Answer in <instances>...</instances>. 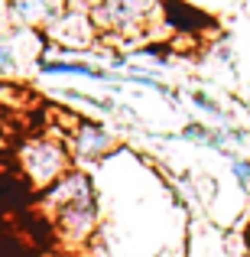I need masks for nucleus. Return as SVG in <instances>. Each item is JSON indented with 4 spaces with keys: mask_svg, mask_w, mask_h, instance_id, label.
Returning a JSON list of instances; mask_svg holds the SVG:
<instances>
[{
    "mask_svg": "<svg viewBox=\"0 0 250 257\" xmlns=\"http://www.w3.org/2000/svg\"><path fill=\"white\" fill-rule=\"evenodd\" d=\"M52 257H85V254H82V251H65V247H62V251L52 254Z\"/></svg>",
    "mask_w": 250,
    "mask_h": 257,
    "instance_id": "ddd939ff",
    "label": "nucleus"
},
{
    "mask_svg": "<svg viewBox=\"0 0 250 257\" xmlns=\"http://www.w3.org/2000/svg\"><path fill=\"white\" fill-rule=\"evenodd\" d=\"M46 36V52L43 56L52 59H78V56H91L104 46L101 30L94 23L88 4H69L49 26L43 30Z\"/></svg>",
    "mask_w": 250,
    "mask_h": 257,
    "instance_id": "f03ea898",
    "label": "nucleus"
},
{
    "mask_svg": "<svg viewBox=\"0 0 250 257\" xmlns=\"http://www.w3.org/2000/svg\"><path fill=\"white\" fill-rule=\"evenodd\" d=\"M36 72L46 78H88V82H124V78L117 75V72L104 69V65H98L94 59L88 56H78V59H52V56H39L36 59Z\"/></svg>",
    "mask_w": 250,
    "mask_h": 257,
    "instance_id": "423d86ee",
    "label": "nucleus"
},
{
    "mask_svg": "<svg viewBox=\"0 0 250 257\" xmlns=\"http://www.w3.org/2000/svg\"><path fill=\"white\" fill-rule=\"evenodd\" d=\"M65 7H69V0H4V17L10 26L43 33Z\"/></svg>",
    "mask_w": 250,
    "mask_h": 257,
    "instance_id": "0eeeda50",
    "label": "nucleus"
},
{
    "mask_svg": "<svg viewBox=\"0 0 250 257\" xmlns=\"http://www.w3.org/2000/svg\"><path fill=\"white\" fill-rule=\"evenodd\" d=\"M0 13H4V0H0Z\"/></svg>",
    "mask_w": 250,
    "mask_h": 257,
    "instance_id": "2eb2a0df",
    "label": "nucleus"
},
{
    "mask_svg": "<svg viewBox=\"0 0 250 257\" xmlns=\"http://www.w3.org/2000/svg\"><path fill=\"white\" fill-rule=\"evenodd\" d=\"M188 101H192V104L198 107L201 114H208L211 120H218V124H231V114H227L208 91H201V88H192V91H188Z\"/></svg>",
    "mask_w": 250,
    "mask_h": 257,
    "instance_id": "9d476101",
    "label": "nucleus"
},
{
    "mask_svg": "<svg viewBox=\"0 0 250 257\" xmlns=\"http://www.w3.org/2000/svg\"><path fill=\"white\" fill-rule=\"evenodd\" d=\"M175 137L182 144L192 147H205V150H231V137H227V127H214L208 120H188L179 127Z\"/></svg>",
    "mask_w": 250,
    "mask_h": 257,
    "instance_id": "6e6552de",
    "label": "nucleus"
},
{
    "mask_svg": "<svg viewBox=\"0 0 250 257\" xmlns=\"http://www.w3.org/2000/svg\"><path fill=\"white\" fill-rule=\"evenodd\" d=\"M17 157H20V170H23V176L30 179V186L36 192L49 189L69 170H75V160H72L65 140H56V137H30L20 147Z\"/></svg>",
    "mask_w": 250,
    "mask_h": 257,
    "instance_id": "7ed1b4c3",
    "label": "nucleus"
},
{
    "mask_svg": "<svg viewBox=\"0 0 250 257\" xmlns=\"http://www.w3.org/2000/svg\"><path fill=\"white\" fill-rule=\"evenodd\" d=\"M231 176L237 179L240 189H250V157H234L231 160Z\"/></svg>",
    "mask_w": 250,
    "mask_h": 257,
    "instance_id": "f8f14e48",
    "label": "nucleus"
},
{
    "mask_svg": "<svg viewBox=\"0 0 250 257\" xmlns=\"http://www.w3.org/2000/svg\"><path fill=\"white\" fill-rule=\"evenodd\" d=\"M120 4H124L127 10L133 13V17L143 23V30H146V33L156 26L159 13H163V0H120Z\"/></svg>",
    "mask_w": 250,
    "mask_h": 257,
    "instance_id": "1a4fd4ad",
    "label": "nucleus"
},
{
    "mask_svg": "<svg viewBox=\"0 0 250 257\" xmlns=\"http://www.w3.org/2000/svg\"><path fill=\"white\" fill-rule=\"evenodd\" d=\"M43 36L39 30H23V26L7 23L0 30V82H17L26 75V69H36V52H26V43H36Z\"/></svg>",
    "mask_w": 250,
    "mask_h": 257,
    "instance_id": "39448f33",
    "label": "nucleus"
},
{
    "mask_svg": "<svg viewBox=\"0 0 250 257\" xmlns=\"http://www.w3.org/2000/svg\"><path fill=\"white\" fill-rule=\"evenodd\" d=\"M65 147H69L72 160L78 163H101L104 157H111L114 150H117V134L111 131L107 124H101V120H88L82 117L75 127L69 131V137H65Z\"/></svg>",
    "mask_w": 250,
    "mask_h": 257,
    "instance_id": "20e7f679",
    "label": "nucleus"
},
{
    "mask_svg": "<svg viewBox=\"0 0 250 257\" xmlns=\"http://www.w3.org/2000/svg\"><path fill=\"white\" fill-rule=\"evenodd\" d=\"M62 98L72 101V104H85L94 114H114V107H117L111 98H94V94H85V91H65Z\"/></svg>",
    "mask_w": 250,
    "mask_h": 257,
    "instance_id": "9b49d317",
    "label": "nucleus"
},
{
    "mask_svg": "<svg viewBox=\"0 0 250 257\" xmlns=\"http://www.w3.org/2000/svg\"><path fill=\"white\" fill-rule=\"evenodd\" d=\"M39 208L49 218L59 244L65 251H85L101 231V205L91 176L82 166L69 170L49 189L39 192Z\"/></svg>",
    "mask_w": 250,
    "mask_h": 257,
    "instance_id": "f257e3e1",
    "label": "nucleus"
},
{
    "mask_svg": "<svg viewBox=\"0 0 250 257\" xmlns=\"http://www.w3.org/2000/svg\"><path fill=\"white\" fill-rule=\"evenodd\" d=\"M69 4H88V0H69Z\"/></svg>",
    "mask_w": 250,
    "mask_h": 257,
    "instance_id": "4468645a",
    "label": "nucleus"
}]
</instances>
